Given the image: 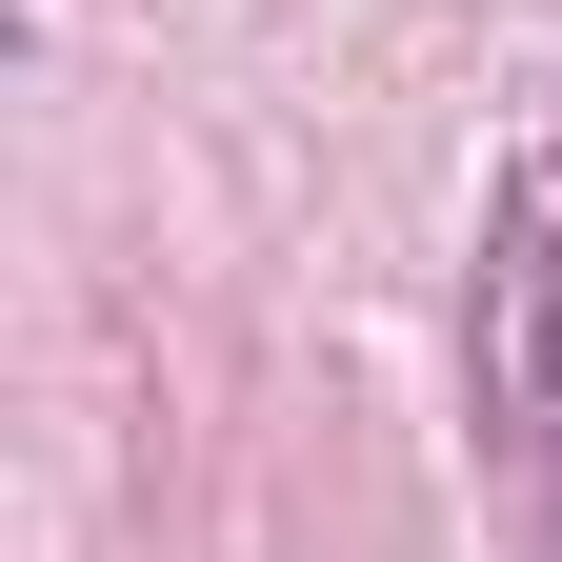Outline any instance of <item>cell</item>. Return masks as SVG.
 Here are the masks:
<instances>
[{"mask_svg": "<svg viewBox=\"0 0 562 562\" xmlns=\"http://www.w3.org/2000/svg\"><path fill=\"white\" fill-rule=\"evenodd\" d=\"M482 422H503L522 503L562 542V201H503V261H482Z\"/></svg>", "mask_w": 562, "mask_h": 562, "instance_id": "1", "label": "cell"}]
</instances>
